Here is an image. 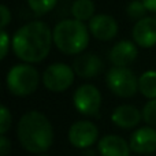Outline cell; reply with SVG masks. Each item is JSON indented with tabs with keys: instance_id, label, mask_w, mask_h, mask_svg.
Returning a JSON list of instances; mask_svg holds the SVG:
<instances>
[{
	"instance_id": "6da1fadb",
	"label": "cell",
	"mask_w": 156,
	"mask_h": 156,
	"mask_svg": "<svg viewBox=\"0 0 156 156\" xmlns=\"http://www.w3.org/2000/svg\"><path fill=\"white\" fill-rule=\"evenodd\" d=\"M54 45L52 29L43 21L22 25L11 37L12 52L21 62L36 65L47 59Z\"/></svg>"
},
{
	"instance_id": "7a4b0ae2",
	"label": "cell",
	"mask_w": 156,
	"mask_h": 156,
	"mask_svg": "<svg viewBox=\"0 0 156 156\" xmlns=\"http://www.w3.org/2000/svg\"><path fill=\"white\" fill-rule=\"evenodd\" d=\"M16 138L29 154H47L55 140L54 126L41 111H27L18 121Z\"/></svg>"
},
{
	"instance_id": "3957f363",
	"label": "cell",
	"mask_w": 156,
	"mask_h": 156,
	"mask_svg": "<svg viewBox=\"0 0 156 156\" xmlns=\"http://www.w3.org/2000/svg\"><path fill=\"white\" fill-rule=\"evenodd\" d=\"M54 45L65 55H81L86 51L90 32L85 22L69 18L58 22L52 29Z\"/></svg>"
},
{
	"instance_id": "277c9868",
	"label": "cell",
	"mask_w": 156,
	"mask_h": 156,
	"mask_svg": "<svg viewBox=\"0 0 156 156\" xmlns=\"http://www.w3.org/2000/svg\"><path fill=\"white\" fill-rule=\"evenodd\" d=\"M41 76L30 63L14 65L5 76V85L11 94L16 97H26L33 94L40 85Z\"/></svg>"
},
{
	"instance_id": "5b68a950",
	"label": "cell",
	"mask_w": 156,
	"mask_h": 156,
	"mask_svg": "<svg viewBox=\"0 0 156 156\" xmlns=\"http://www.w3.org/2000/svg\"><path fill=\"white\" fill-rule=\"evenodd\" d=\"M105 85L115 96L130 99L138 92V77L129 67L112 66L105 73Z\"/></svg>"
},
{
	"instance_id": "8992f818",
	"label": "cell",
	"mask_w": 156,
	"mask_h": 156,
	"mask_svg": "<svg viewBox=\"0 0 156 156\" xmlns=\"http://www.w3.org/2000/svg\"><path fill=\"white\" fill-rule=\"evenodd\" d=\"M76 76L77 74L73 66L58 62L49 65L44 70L43 76H41V82L47 90L52 92V93H62V92L67 90L69 88H71Z\"/></svg>"
},
{
	"instance_id": "52a82bcc",
	"label": "cell",
	"mask_w": 156,
	"mask_h": 156,
	"mask_svg": "<svg viewBox=\"0 0 156 156\" xmlns=\"http://www.w3.org/2000/svg\"><path fill=\"white\" fill-rule=\"evenodd\" d=\"M101 103V92L93 83H82L73 93V105L81 115L97 116Z\"/></svg>"
},
{
	"instance_id": "ba28073f",
	"label": "cell",
	"mask_w": 156,
	"mask_h": 156,
	"mask_svg": "<svg viewBox=\"0 0 156 156\" xmlns=\"http://www.w3.org/2000/svg\"><path fill=\"white\" fill-rule=\"evenodd\" d=\"M99 127L90 121H77L70 126L67 133L69 143L71 147L77 149H88L92 148L94 144L99 143Z\"/></svg>"
},
{
	"instance_id": "9c48e42d",
	"label": "cell",
	"mask_w": 156,
	"mask_h": 156,
	"mask_svg": "<svg viewBox=\"0 0 156 156\" xmlns=\"http://www.w3.org/2000/svg\"><path fill=\"white\" fill-rule=\"evenodd\" d=\"M90 36L99 41H111L118 36L119 25L110 14L99 12L88 22Z\"/></svg>"
},
{
	"instance_id": "30bf717a",
	"label": "cell",
	"mask_w": 156,
	"mask_h": 156,
	"mask_svg": "<svg viewBox=\"0 0 156 156\" xmlns=\"http://www.w3.org/2000/svg\"><path fill=\"white\" fill-rule=\"evenodd\" d=\"M73 69L81 80H94L104 71V62L93 52H83L77 55L73 62Z\"/></svg>"
},
{
	"instance_id": "8fae6325",
	"label": "cell",
	"mask_w": 156,
	"mask_h": 156,
	"mask_svg": "<svg viewBox=\"0 0 156 156\" xmlns=\"http://www.w3.org/2000/svg\"><path fill=\"white\" fill-rule=\"evenodd\" d=\"M129 145L133 154L151 155L156 152V127L143 126L130 134Z\"/></svg>"
},
{
	"instance_id": "7c38bea8",
	"label": "cell",
	"mask_w": 156,
	"mask_h": 156,
	"mask_svg": "<svg viewBox=\"0 0 156 156\" xmlns=\"http://www.w3.org/2000/svg\"><path fill=\"white\" fill-rule=\"evenodd\" d=\"M138 56V45L132 40H121L108 51V60L116 67H129Z\"/></svg>"
},
{
	"instance_id": "4fadbf2b",
	"label": "cell",
	"mask_w": 156,
	"mask_h": 156,
	"mask_svg": "<svg viewBox=\"0 0 156 156\" xmlns=\"http://www.w3.org/2000/svg\"><path fill=\"white\" fill-rule=\"evenodd\" d=\"M132 37L140 48H154L156 45V16L147 15L136 22L132 29Z\"/></svg>"
},
{
	"instance_id": "5bb4252c",
	"label": "cell",
	"mask_w": 156,
	"mask_h": 156,
	"mask_svg": "<svg viewBox=\"0 0 156 156\" xmlns=\"http://www.w3.org/2000/svg\"><path fill=\"white\" fill-rule=\"evenodd\" d=\"M141 119H143V111H140L136 105L132 104H121L114 108L111 112V122L116 127L123 130L137 127Z\"/></svg>"
},
{
	"instance_id": "9a60e30c",
	"label": "cell",
	"mask_w": 156,
	"mask_h": 156,
	"mask_svg": "<svg viewBox=\"0 0 156 156\" xmlns=\"http://www.w3.org/2000/svg\"><path fill=\"white\" fill-rule=\"evenodd\" d=\"M97 152L100 156H130L129 141L116 134H105L97 143Z\"/></svg>"
},
{
	"instance_id": "2e32d148",
	"label": "cell",
	"mask_w": 156,
	"mask_h": 156,
	"mask_svg": "<svg viewBox=\"0 0 156 156\" xmlns=\"http://www.w3.org/2000/svg\"><path fill=\"white\" fill-rule=\"evenodd\" d=\"M71 16L81 22H89L96 15V4L93 0H74L70 8Z\"/></svg>"
},
{
	"instance_id": "e0dca14e",
	"label": "cell",
	"mask_w": 156,
	"mask_h": 156,
	"mask_svg": "<svg viewBox=\"0 0 156 156\" xmlns=\"http://www.w3.org/2000/svg\"><path fill=\"white\" fill-rule=\"evenodd\" d=\"M138 92L145 99H156V70H147L138 77Z\"/></svg>"
},
{
	"instance_id": "ac0fdd59",
	"label": "cell",
	"mask_w": 156,
	"mask_h": 156,
	"mask_svg": "<svg viewBox=\"0 0 156 156\" xmlns=\"http://www.w3.org/2000/svg\"><path fill=\"white\" fill-rule=\"evenodd\" d=\"M56 3L58 0H27V5H29L30 11L37 16L51 12L55 8Z\"/></svg>"
},
{
	"instance_id": "d6986e66",
	"label": "cell",
	"mask_w": 156,
	"mask_h": 156,
	"mask_svg": "<svg viewBox=\"0 0 156 156\" xmlns=\"http://www.w3.org/2000/svg\"><path fill=\"white\" fill-rule=\"evenodd\" d=\"M148 12L149 11L147 10V7L144 5L143 0H132V2L126 5V15L136 22L145 18Z\"/></svg>"
},
{
	"instance_id": "ffe728a7",
	"label": "cell",
	"mask_w": 156,
	"mask_h": 156,
	"mask_svg": "<svg viewBox=\"0 0 156 156\" xmlns=\"http://www.w3.org/2000/svg\"><path fill=\"white\" fill-rule=\"evenodd\" d=\"M143 121L148 126L156 127V99L148 100L143 107Z\"/></svg>"
},
{
	"instance_id": "44dd1931",
	"label": "cell",
	"mask_w": 156,
	"mask_h": 156,
	"mask_svg": "<svg viewBox=\"0 0 156 156\" xmlns=\"http://www.w3.org/2000/svg\"><path fill=\"white\" fill-rule=\"evenodd\" d=\"M11 125H12L11 111L8 110L7 105H2L0 108V136L7 134V132L11 129Z\"/></svg>"
},
{
	"instance_id": "7402d4cb",
	"label": "cell",
	"mask_w": 156,
	"mask_h": 156,
	"mask_svg": "<svg viewBox=\"0 0 156 156\" xmlns=\"http://www.w3.org/2000/svg\"><path fill=\"white\" fill-rule=\"evenodd\" d=\"M10 49H11V36L8 34L5 29H2V32H0V59L4 60L7 58Z\"/></svg>"
},
{
	"instance_id": "603a6c76",
	"label": "cell",
	"mask_w": 156,
	"mask_h": 156,
	"mask_svg": "<svg viewBox=\"0 0 156 156\" xmlns=\"http://www.w3.org/2000/svg\"><path fill=\"white\" fill-rule=\"evenodd\" d=\"M0 18H2V23H0V26H2V29H5V27L11 23V18H12V15H11V10L5 4L0 5Z\"/></svg>"
},
{
	"instance_id": "cb8c5ba5",
	"label": "cell",
	"mask_w": 156,
	"mask_h": 156,
	"mask_svg": "<svg viewBox=\"0 0 156 156\" xmlns=\"http://www.w3.org/2000/svg\"><path fill=\"white\" fill-rule=\"evenodd\" d=\"M12 149L11 145V140L5 134L0 136V156H8Z\"/></svg>"
},
{
	"instance_id": "d4e9b609",
	"label": "cell",
	"mask_w": 156,
	"mask_h": 156,
	"mask_svg": "<svg viewBox=\"0 0 156 156\" xmlns=\"http://www.w3.org/2000/svg\"><path fill=\"white\" fill-rule=\"evenodd\" d=\"M143 3L149 12L156 14V0H143Z\"/></svg>"
},
{
	"instance_id": "484cf974",
	"label": "cell",
	"mask_w": 156,
	"mask_h": 156,
	"mask_svg": "<svg viewBox=\"0 0 156 156\" xmlns=\"http://www.w3.org/2000/svg\"><path fill=\"white\" fill-rule=\"evenodd\" d=\"M82 156H94V151H92L90 148H88V149H83Z\"/></svg>"
},
{
	"instance_id": "4316f807",
	"label": "cell",
	"mask_w": 156,
	"mask_h": 156,
	"mask_svg": "<svg viewBox=\"0 0 156 156\" xmlns=\"http://www.w3.org/2000/svg\"><path fill=\"white\" fill-rule=\"evenodd\" d=\"M36 156H51V155H47V154H41V155H36Z\"/></svg>"
}]
</instances>
